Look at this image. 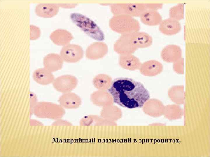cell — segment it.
<instances>
[{"mask_svg":"<svg viewBox=\"0 0 210 157\" xmlns=\"http://www.w3.org/2000/svg\"><path fill=\"white\" fill-rule=\"evenodd\" d=\"M59 103L62 107L68 109H76L80 106L81 100L79 96L71 92L63 93L59 98Z\"/></svg>","mask_w":210,"mask_h":157,"instance_id":"12","label":"cell"},{"mask_svg":"<svg viewBox=\"0 0 210 157\" xmlns=\"http://www.w3.org/2000/svg\"><path fill=\"white\" fill-rule=\"evenodd\" d=\"M30 107L33 109V107L37 103L35 95L32 93L30 94Z\"/></svg>","mask_w":210,"mask_h":157,"instance_id":"27","label":"cell"},{"mask_svg":"<svg viewBox=\"0 0 210 157\" xmlns=\"http://www.w3.org/2000/svg\"><path fill=\"white\" fill-rule=\"evenodd\" d=\"M60 7L58 4L40 3L35 8V12L38 16L44 18H51L58 13Z\"/></svg>","mask_w":210,"mask_h":157,"instance_id":"15","label":"cell"},{"mask_svg":"<svg viewBox=\"0 0 210 157\" xmlns=\"http://www.w3.org/2000/svg\"><path fill=\"white\" fill-rule=\"evenodd\" d=\"M109 25L113 31L121 35L139 31L141 28L137 19L124 15H113L109 20Z\"/></svg>","mask_w":210,"mask_h":157,"instance_id":"3","label":"cell"},{"mask_svg":"<svg viewBox=\"0 0 210 157\" xmlns=\"http://www.w3.org/2000/svg\"><path fill=\"white\" fill-rule=\"evenodd\" d=\"M162 64L159 61L151 60L141 63L139 69L140 73L146 76H154L160 73L162 71Z\"/></svg>","mask_w":210,"mask_h":157,"instance_id":"11","label":"cell"},{"mask_svg":"<svg viewBox=\"0 0 210 157\" xmlns=\"http://www.w3.org/2000/svg\"><path fill=\"white\" fill-rule=\"evenodd\" d=\"M110 9L113 15L134 17H139L143 12L151 10V8L150 3H116L111 4Z\"/></svg>","mask_w":210,"mask_h":157,"instance_id":"5","label":"cell"},{"mask_svg":"<svg viewBox=\"0 0 210 157\" xmlns=\"http://www.w3.org/2000/svg\"><path fill=\"white\" fill-rule=\"evenodd\" d=\"M30 40H35L40 36L41 31L40 28L38 27L33 25H30Z\"/></svg>","mask_w":210,"mask_h":157,"instance_id":"25","label":"cell"},{"mask_svg":"<svg viewBox=\"0 0 210 157\" xmlns=\"http://www.w3.org/2000/svg\"><path fill=\"white\" fill-rule=\"evenodd\" d=\"M49 37L55 44L62 46L69 44L73 39V36L70 32L62 29H58L53 31L51 33Z\"/></svg>","mask_w":210,"mask_h":157,"instance_id":"16","label":"cell"},{"mask_svg":"<svg viewBox=\"0 0 210 157\" xmlns=\"http://www.w3.org/2000/svg\"><path fill=\"white\" fill-rule=\"evenodd\" d=\"M113 82L112 78L105 74H99L94 77L93 83L94 87L99 90H108Z\"/></svg>","mask_w":210,"mask_h":157,"instance_id":"21","label":"cell"},{"mask_svg":"<svg viewBox=\"0 0 210 157\" xmlns=\"http://www.w3.org/2000/svg\"><path fill=\"white\" fill-rule=\"evenodd\" d=\"M34 80L42 85H46L52 83L55 78L52 72L44 67L37 69L32 75Z\"/></svg>","mask_w":210,"mask_h":157,"instance_id":"19","label":"cell"},{"mask_svg":"<svg viewBox=\"0 0 210 157\" xmlns=\"http://www.w3.org/2000/svg\"><path fill=\"white\" fill-rule=\"evenodd\" d=\"M183 85H175L172 86L169 90V94L173 100L181 103L182 102Z\"/></svg>","mask_w":210,"mask_h":157,"instance_id":"22","label":"cell"},{"mask_svg":"<svg viewBox=\"0 0 210 157\" xmlns=\"http://www.w3.org/2000/svg\"><path fill=\"white\" fill-rule=\"evenodd\" d=\"M70 18L76 25L92 39L100 41L104 40V35L102 31L89 18L79 13H73Z\"/></svg>","mask_w":210,"mask_h":157,"instance_id":"4","label":"cell"},{"mask_svg":"<svg viewBox=\"0 0 210 157\" xmlns=\"http://www.w3.org/2000/svg\"><path fill=\"white\" fill-rule=\"evenodd\" d=\"M33 111L39 117L52 119H58L65 113V110L60 105L48 102H37Z\"/></svg>","mask_w":210,"mask_h":157,"instance_id":"6","label":"cell"},{"mask_svg":"<svg viewBox=\"0 0 210 157\" xmlns=\"http://www.w3.org/2000/svg\"><path fill=\"white\" fill-rule=\"evenodd\" d=\"M182 50L178 46L169 44L165 46L161 52V57L164 61L174 63L182 57Z\"/></svg>","mask_w":210,"mask_h":157,"instance_id":"10","label":"cell"},{"mask_svg":"<svg viewBox=\"0 0 210 157\" xmlns=\"http://www.w3.org/2000/svg\"><path fill=\"white\" fill-rule=\"evenodd\" d=\"M108 48L105 43L100 41L91 44L87 48L85 52L86 58L92 60L102 58L107 53Z\"/></svg>","mask_w":210,"mask_h":157,"instance_id":"9","label":"cell"},{"mask_svg":"<svg viewBox=\"0 0 210 157\" xmlns=\"http://www.w3.org/2000/svg\"><path fill=\"white\" fill-rule=\"evenodd\" d=\"M141 22L147 25H159L162 21L161 15L157 10H148L143 12L139 16Z\"/></svg>","mask_w":210,"mask_h":157,"instance_id":"20","label":"cell"},{"mask_svg":"<svg viewBox=\"0 0 210 157\" xmlns=\"http://www.w3.org/2000/svg\"><path fill=\"white\" fill-rule=\"evenodd\" d=\"M108 91L114 102L130 109L142 107L150 97L148 91L141 83L127 78L115 79Z\"/></svg>","mask_w":210,"mask_h":157,"instance_id":"1","label":"cell"},{"mask_svg":"<svg viewBox=\"0 0 210 157\" xmlns=\"http://www.w3.org/2000/svg\"><path fill=\"white\" fill-rule=\"evenodd\" d=\"M141 63L139 59L132 54L120 55L119 58L120 66L128 70L139 69Z\"/></svg>","mask_w":210,"mask_h":157,"instance_id":"17","label":"cell"},{"mask_svg":"<svg viewBox=\"0 0 210 157\" xmlns=\"http://www.w3.org/2000/svg\"><path fill=\"white\" fill-rule=\"evenodd\" d=\"M90 99L94 105L105 107L111 105L113 102L112 96L105 90H98L92 93L90 96Z\"/></svg>","mask_w":210,"mask_h":157,"instance_id":"18","label":"cell"},{"mask_svg":"<svg viewBox=\"0 0 210 157\" xmlns=\"http://www.w3.org/2000/svg\"><path fill=\"white\" fill-rule=\"evenodd\" d=\"M184 59L182 57L178 60L173 63V68L177 73L183 74L184 73Z\"/></svg>","mask_w":210,"mask_h":157,"instance_id":"24","label":"cell"},{"mask_svg":"<svg viewBox=\"0 0 210 157\" xmlns=\"http://www.w3.org/2000/svg\"><path fill=\"white\" fill-rule=\"evenodd\" d=\"M169 18L179 21L184 18V4L179 3L171 7L169 10Z\"/></svg>","mask_w":210,"mask_h":157,"instance_id":"23","label":"cell"},{"mask_svg":"<svg viewBox=\"0 0 210 157\" xmlns=\"http://www.w3.org/2000/svg\"><path fill=\"white\" fill-rule=\"evenodd\" d=\"M78 83V80L74 76L65 75L55 78L52 83L57 90L64 93L71 92L75 88Z\"/></svg>","mask_w":210,"mask_h":157,"instance_id":"8","label":"cell"},{"mask_svg":"<svg viewBox=\"0 0 210 157\" xmlns=\"http://www.w3.org/2000/svg\"><path fill=\"white\" fill-rule=\"evenodd\" d=\"M63 60L60 54L54 53H49L44 57V67L52 72L61 69Z\"/></svg>","mask_w":210,"mask_h":157,"instance_id":"13","label":"cell"},{"mask_svg":"<svg viewBox=\"0 0 210 157\" xmlns=\"http://www.w3.org/2000/svg\"><path fill=\"white\" fill-rule=\"evenodd\" d=\"M53 125H72V124L68 121L63 120H58L52 124Z\"/></svg>","mask_w":210,"mask_h":157,"instance_id":"26","label":"cell"},{"mask_svg":"<svg viewBox=\"0 0 210 157\" xmlns=\"http://www.w3.org/2000/svg\"><path fill=\"white\" fill-rule=\"evenodd\" d=\"M60 55L64 61L67 63H76L83 57V51L80 46L73 44H69L63 46Z\"/></svg>","mask_w":210,"mask_h":157,"instance_id":"7","label":"cell"},{"mask_svg":"<svg viewBox=\"0 0 210 157\" xmlns=\"http://www.w3.org/2000/svg\"><path fill=\"white\" fill-rule=\"evenodd\" d=\"M152 43L149 34L139 31L121 35L114 43L113 49L120 55L132 54L139 48L150 47Z\"/></svg>","mask_w":210,"mask_h":157,"instance_id":"2","label":"cell"},{"mask_svg":"<svg viewBox=\"0 0 210 157\" xmlns=\"http://www.w3.org/2000/svg\"><path fill=\"white\" fill-rule=\"evenodd\" d=\"M181 29V25L179 21L170 18L162 20L159 27L160 31L167 35L176 34Z\"/></svg>","mask_w":210,"mask_h":157,"instance_id":"14","label":"cell"},{"mask_svg":"<svg viewBox=\"0 0 210 157\" xmlns=\"http://www.w3.org/2000/svg\"><path fill=\"white\" fill-rule=\"evenodd\" d=\"M58 4L60 7L65 8H73L77 5L76 4L58 3Z\"/></svg>","mask_w":210,"mask_h":157,"instance_id":"28","label":"cell"}]
</instances>
